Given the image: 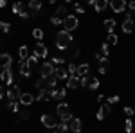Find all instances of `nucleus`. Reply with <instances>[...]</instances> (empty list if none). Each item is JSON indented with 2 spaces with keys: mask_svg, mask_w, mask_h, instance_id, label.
Returning a JSON list of instances; mask_svg holds the SVG:
<instances>
[{
  "mask_svg": "<svg viewBox=\"0 0 135 133\" xmlns=\"http://www.w3.org/2000/svg\"><path fill=\"white\" fill-rule=\"evenodd\" d=\"M72 34L69 31H60L58 34H56V47L60 49V51H65V49H69L70 45H72Z\"/></svg>",
  "mask_w": 135,
  "mask_h": 133,
  "instance_id": "nucleus-1",
  "label": "nucleus"
},
{
  "mask_svg": "<svg viewBox=\"0 0 135 133\" xmlns=\"http://www.w3.org/2000/svg\"><path fill=\"white\" fill-rule=\"evenodd\" d=\"M56 115L61 119V122H70L74 117H72V112H70V106L67 102H60L58 108H56Z\"/></svg>",
  "mask_w": 135,
  "mask_h": 133,
  "instance_id": "nucleus-2",
  "label": "nucleus"
},
{
  "mask_svg": "<svg viewBox=\"0 0 135 133\" xmlns=\"http://www.w3.org/2000/svg\"><path fill=\"white\" fill-rule=\"evenodd\" d=\"M78 25H79V20H78V16H74V14H69L67 18H63V29L65 31H74V29H78Z\"/></svg>",
  "mask_w": 135,
  "mask_h": 133,
  "instance_id": "nucleus-3",
  "label": "nucleus"
},
{
  "mask_svg": "<svg viewBox=\"0 0 135 133\" xmlns=\"http://www.w3.org/2000/svg\"><path fill=\"white\" fill-rule=\"evenodd\" d=\"M54 70H56V65L52 61H45L42 67H40V77H45V79H47V77L54 76Z\"/></svg>",
  "mask_w": 135,
  "mask_h": 133,
  "instance_id": "nucleus-4",
  "label": "nucleus"
},
{
  "mask_svg": "<svg viewBox=\"0 0 135 133\" xmlns=\"http://www.w3.org/2000/svg\"><path fill=\"white\" fill-rule=\"evenodd\" d=\"M13 13H15V14H20V18H23V20L31 18V13L25 9V6H23L22 2H15V4H13Z\"/></svg>",
  "mask_w": 135,
  "mask_h": 133,
  "instance_id": "nucleus-5",
  "label": "nucleus"
},
{
  "mask_svg": "<svg viewBox=\"0 0 135 133\" xmlns=\"http://www.w3.org/2000/svg\"><path fill=\"white\" fill-rule=\"evenodd\" d=\"M110 7L114 13H126V7H128V2L126 0H110Z\"/></svg>",
  "mask_w": 135,
  "mask_h": 133,
  "instance_id": "nucleus-6",
  "label": "nucleus"
},
{
  "mask_svg": "<svg viewBox=\"0 0 135 133\" xmlns=\"http://www.w3.org/2000/svg\"><path fill=\"white\" fill-rule=\"evenodd\" d=\"M0 81L6 83V85H13V81H15V76H13L11 67H7V68H0Z\"/></svg>",
  "mask_w": 135,
  "mask_h": 133,
  "instance_id": "nucleus-7",
  "label": "nucleus"
},
{
  "mask_svg": "<svg viewBox=\"0 0 135 133\" xmlns=\"http://www.w3.org/2000/svg\"><path fill=\"white\" fill-rule=\"evenodd\" d=\"M42 124L47 128V130H56V128H58L56 117H52V115H49V113H43L42 115Z\"/></svg>",
  "mask_w": 135,
  "mask_h": 133,
  "instance_id": "nucleus-8",
  "label": "nucleus"
},
{
  "mask_svg": "<svg viewBox=\"0 0 135 133\" xmlns=\"http://www.w3.org/2000/svg\"><path fill=\"white\" fill-rule=\"evenodd\" d=\"M20 86L18 85H11V88L7 90V93H6V97L9 99V101H16V99H20Z\"/></svg>",
  "mask_w": 135,
  "mask_h": 133,
  "instance_id": "nucleus-9",
  "label": "nucleus"
},
{
  "mask_svg": "<svg viewBox=\"0 0 135 133\" xmlns=\"http://www.w3.org/2000/svg\"><path fill=\"white\" fill-rule=\"evenodd\" d=\"M34 54H36L38 58H47V54H49L47 45H45V43H42V41H38V43L34 45Z\"/></svg>",
  "mask_w": 135,
  "mask_h": 133,
  "instance_id": "nucleus-10",
  "label": "nucleus"
},
{
  "mask_svg": "<svg viewBox=\"0 0 135 133\" xmlns=\"http://www.w3.org/2000/svg\"><path fill=\"white\" fill-rule=\"evenodd\" d=\"M78 86H81V77H79L78 74H74V76H69V79H67V88H70V90H76Z\"/></svg>",
  "mask_w": 135,
  "mask_h": 133,
  "instance_id": "nucleus-11",
  "label": "nucleus"
},
{
  "mask_svg": "<svg viewBox=\"0 0 135 133\" xmlns=\"http://www.w3.org/2000/svg\"><path fill=\"white\" fill-rule=\"evenodd\" d=\"M18 102H20L22 106H31L32 102H34V95H32V93H29V92H23L20 95Z\"/></svg>",
  "mask_w": 135,
  "mask_h": 133,
  "instance_id": "nucleus-12",
  "label": "nucleus"
},
{
  "mask_svg": "<svg viewBox=\"0 0 135 133\" xmlns=\"http://www.w3.org/2000/svg\"><path fill=\"white\" fill-rule=\"evenodd\" d=\"M110 112H112V106H110L108 102H106V104L103 102V104L99 106V110H97V115H95V117H97L99 121H103V119H104V117H106Z\"/></svg>",
  "mask_w": 135,
  "mask_h": 133,
  "instance_id": "nucleus-13",
  "label": "nucleus"
},
{
  "mask_svg": "<svg viewBox=\"0 0 135 133\" xmlns=\"http://www.w3.org/2000/svg\"><path fill=\"white\" fill-rule=\"evenodd\" d=\"M54 76L61 81V79H69V70H67V67H63V65H60V67H56V70H54Z\"/></svg>",
  "mask_w": 135,
  "mask_h": 133,
  "instance_id": "nucleus-14",
  "label": "nucleus"
},
{
  "mask_svg": "<svg viewBox=\"0 0 135 133\" xmlns=\"http://www.w3.org/2000/svg\"><path fill=\"white\" fill-rule=\"evenodd\" d=\"M69 128H70V131H74V133H81V130H83V122H81V119L74 117L72 121H70V124H69Z\"/></svg>",
  "mask_w": 135,
  "mask_h": 133,
  "instance_id": "nucleus-15",
  "label": "nucleus"
},
{
  "mask_svg": "<svg viewBox=\"0 0 135 133\" xmlns=\"http://www.w3.org/2000/svg\"><path fill=\"white\" fill-rule=\"evenodd\" d=\"M11 63H13L11 54L9 52H2V54H0V67H2V68H7V67H11Z\"/></svg>",
  "mask_w": 135,
  "mask_h": 133,
  "instance_id": "nucleus-16",
  "label": "nucleus"
},
{
  "mask_svg": "<svg viewBox=\"0 0 135 133\" xmlns=\"http://www.w3.org/2000/svg\"><path fill=\"white\" fill-rule=\"evenodd\" d=\"M51 97L52 99H58V101H63L65 97H67V90L61 88V90H58V88H51Z\"/></svg>",
  "mask_w": 135,
  "mask_h": 133,
  "instance_id": "nucleus-17",
  "label": "nucleus"
},
{
  "mask_svg": "<svg viewBox=\"0 0 135 133\" xmlns=\"http://www.w3.org/2000/svg\"><path fill=\"white\" fill-rule=\"evenodd\" d=\"M133 29H135V20L133 18H126V20L123 22V31H124L126 34H130Z\"/></svg>",
  "mask_w": 135,
  "mask_h": 133,
  "instance_id": "nucleus-18",
  "label": "nucleus"
},
{
  "mask_svg": "<svg viewBox=\"0 0 135 133\" xmlns=\"http://www.w3.org/2000/svg\"><path fill=\"white\" fill-rule=\"evenodd\" d=\"M29 11H31L32 14L34 13H38V11H42V0H29Z\"/></svg>",
  "mask_w": 135,
  "mask_h": 133,
  "instance_id": "nucleus-19",
  "label": "nucleus"
},
{
  "mask_svg": "<svg viewBox=\"0 0 135 133\" xmlns=\"http://www.w3.org/2000/svg\"><path fill=\"white\" fill-rule=\"evenodd\" d=\"M106 6H110L108 0H95V2H94V9L97 11V13L104 11V9H106Z\"/></svg>",
  "mask_w": 135,
  "mask_h": 133,
  "instance_id": "nucleus-20",
  "label": "nucleus"
},
{
  "mask_svg": "<svg viewBox=\"0 0 135 133\" xmlns=\"http://www.w3.org/2000/svg\"><path fill=\"white\" fill-rule=\"evenodd\" d=\"M88 70H90V65H88V63H81V65H78V76H79V77L88 76Z\"/></svg>",
  "mask_w": 135,
  "mask_h": 133,
  "instance_id": "nucleus-21",
  "label": "nucleus"
},
{
  "mask_svg": "<svg viewBox=\"0 0 135 133\" xmlns=\"http://www.w3.org/2000/svg\"><path fill=\"white\" fill-rule=\"evenodd\" d=\"M38 101H49L51 99V88H43L40 90V95H36Z\"/></svg>",
  "mask_w": 135,
  "mask_h": 133,
  "instance_id": "nucleus-22",
  "label": "nucleus"
},
{
  "mask_svg": "<svg viewBox=\"0 0 135 133\" xmlns=\"http://www.w3.org/2000/svg\"><path fill=\"white\" fill-rule=\"evenodd\" d=\"M103 23H104V29H106L108 32H114L115 25H117V22H115L114 18H106V20H104Z\"/></svg>",
  "mask_w": 135,
  "mask_h": 133,
  "instance_id": "nucleus-23",
  "label": "nucleus"
},
{
  "mask_svg": "<svg viewBox=\"0 0 135 133\" xmlns=\"http://www.w3.org/2000/svg\"><path fill=\"white\" fill-rule=\"evenodd\" d=\"M54 16H58V18H67V16H69V14H67V7H65V6H60V7H58V9H56V13H54Z\"/></svg>",
  "mask_w": 135,
  "mask_h": 133,
  "instance_id": "nucleus-24",
  "label": "nucleus"
},
{
  "mask_svg": "<svg viewBox=\"0 0 135 133\" xmlns=\"http://www.w3.org/2000/svg\"><path fill=\"white\" fill-rule=\"evenodd\" d=\"M117 41H119L117 34H115V32H108V36H106V43H108V45H117Z\"/></svg>",
  "mask_w": 135,
  "mask_h": 133,
  "instance_id": "nucleus-25",
  "label": "nucleus"
},
{
  "mask_svg": "<svg viewBox=\"0 0 135 133\" xmlns=\"http://www.w3.org/2000/svg\"><path fill=\"white\" fill-rule=\"evenodd\" d=\"M18 56H20V60H27V58H29V49H27L25 45H22L20 51H18Z\"/></svg>",
  "mask_w": 135,
  "mask_h": 133,
  "instance_id": "nucleus-26",
  "label": "nucleus"
},
{
  "mask_svg": "<svg viewBox=\"0 0 135 133\" xmlns=\"http://www.w3.org/2000/svg\"><path fill=\"white\" fill-rule=\"evenodd\" d=\"M58 77L56 76H51V77H47V88H56V85H58Z\"/></svg>",
  "mask_w": 135,
  "mask_h": 133,
  "instance_id": "nucleus-27",
  "label": "nucleus"
},
{
  "mask_svg": "<svg viewBox=\"0 0 135 133\" xmlns=\"http://www.w3.org/2000/svg\"><path fill=\"white\" fill-rule=\"evenodd\" d=\"M38 60H40V58H38L36 54H31V56L27 58V67H29V68H32V67L38 63Z\"/></svg>",
  "mask_w": 135,
  "mask_h": 133,
  "instance_id": "nucleus-28",
  "label": "nucleus"
},
{
  "mask_svg": "<svg viewBox=\"0 0 135 133\" xmlns=\"http://www.w3.org/2000/svg\"><path fill=\"white\" fill-rule=\"evenodd\" d=\"M34 85H36V88H38V90H43V88H47V79H45V77H40Z\"/></svg>",
  "mask_w": 135,
  "mask_h": 133,
  "instance_id": "nucleus-29",
  "label": "nucleus"
},
{
  "mask_svg": "<svg viewBox=\"0 0 135 133\" xmlns=\"http://www.w3.org/2000/svg\"><path fill=\"white\" fill-rule=\"evenodd\" d=\"M124 130H126V133H132V131H133V121H132L130 117L124 121Z\"/></svg>",
  "mask_w": 135,
  "mask_h": 133,
  "instance_id": "nucleus-30",
  "label": "nucleus"
},
{
  "mask_svg": "<svg viewBox=\"0 0 135 133\" xmlns=\"http://www.w3.org/2000/svg\"><path fill=\"white\" fill-rule=\"evenodd\" d=\"M18 108H20V102H16V101H9V104H7V110H11V112H20Z\"/></svg>",
  "mask_w": 135,
  "mask_h": 133,
  "instance_id": "nucleus-31",
  "label": "nucleus"
},
{
  "mask_svg": "<svg viewBox=\"0 0 135 133\" xmlns=\"http://www.w3.org/2000/svg\"><path fill=\"white\" fill-rule=\"evenodd\" d=\"M101 54H103V56H106V58H108V54H110V45H108L106 41H103V43H101Z\"/></svg>",
  "mask_w": 135,
  "mask_h": 133,
  "instance_id": "nucleus-32",
  "label": "nucleus"
},
{
  "mask_svg": "<svg viewBox=\"0 0 135 133\" xmlns=\"http://www.w3.org/2000/svg\"><path fill=\"white\" fill-rule=\"evenodd\" d=\"M20 76L22 77H31V68L29 67H20Z\"/></svg>",
  "mask_w": 135,
  "mask_h": 133,
  "instance_id": "nucleus-33",
  "label": "nucleus"
},
{
  "mask_svg": "<svg viewBox=\"0 0 135 133\" xmlns=\"http://www.w3.org/2000/svg\"><path fill=\"white\" fill-rule=\"evenodd\" d=\"M32 38H36L38 41H42V38H43V31H42V29H32Z\"/></svg>",
  "mask_w": 135,
  "mask_h": 133,
  "instance_id": "nucleus-34",
  "label": "nucleus"
},
{
  "mask_svg": "<svg viewBox=\"0 0 135 133\" xmlns=\"http://www.w3.org/2000/svg\"><path fill=\"white\" fill-rule=\"evenodd\" d=\"M67 70H69V74H70V76L78 74V65H76V63H69V65H67Z\"/></svg>",
  "mask_w": 135,
  "mask_h": 133,
  "instance_id": "nucleus-35",
  "label": "nucleus"
},
{
  "mask_svg": "<svg viewBox=\"0 0 135 133\" xmlns=\"http://www.w3.org/2000/svg\"><path fill=\"white\" fill-rule=\"evenodd\" d=\"M88 88H90V90H97V88H99V79H97V77H92V79H90V85H88Z\"/></svg>",
  "mask_w": 135,
  "mask_h": 133,
  "instance_id": "nucleus-36",
  "label": "nucleus"
},
{
  "mask_svg": "<svg viewBox=\"0 0 135 133\" xmlns=\"http://www.w3.org/2000/svg\"><path fill=\"white\" fill-rule=\"evenodd\" d=\"M56 130H58V133H67L70 128H69V124H67V122H61V124H58Z\"/></svg>",
  "mask_w": 135,
  "mask_h": 133,
  "instance_id": "nucleus-37",
  "label": "nucleus"
},
{
  "mask_svg": "<svg viewBox=\"0 0 135 133\" xmlns=\"http://www.w3.org/2000/svg\"><path fill=\"white\" fill-rule=\"evenodd\" d=\"M0 29H2V32L7 34V32L11 31V23H9V22H0Z\"/></svg>",
  "mask_w": 135,
  "mask_h": 133,
  "instance_id": "nucleus-38",
  "label": "nucleus"
},
{
  "mask_svg": "<svg viewBox=\"0 0 135 133\" xmlns=\"http://www.w3.org/2000/svg\"><path fill=\"white\" fill-rule=\"evenodd\" d=\"M52 63H54V65H58V67H60V65H63V63H65V58H63V56H60V54H58V56H54V58H52Z\"/></svg>",
  "mask_w": 135,
  "mask_h": 133,
  "instance_id": "nucleus-39",
  "label": "nucleus"
},
{
  "mask_svg": "<svg viewBox=\"0 0 135 133\" xmlns=\"http://www.w3.org/2000/svg\"><path fill=\"white\" fill-rule=\"evenodd\" d=\"M106 102L112 106V104H115V102H119V95H110L108 99H106Z\"/></svg>",
  "mask_w": 135,
  "mask_h": 133,
  "instance_id": "nucleus-40",
  "label": "nucleus"
},
{
  "mask_svg": "<svg viewBox=\"0 0 135 133\" xmlns=\"http://www.w3.org/2000/svg\"><path fill=\"white\" fill-rule=\"evenodd\" d=\"M51 23L52 25H63V20L58 18V16H51Z\"/></svg>",
  "mask_w": 135,
  "mask_h": 133,
  "instance_id": "nucleus-41",
  "label": "nucleus"
},
{
  "mask_svg": "<svg viewBox=\"0 0 135 133\" xmlns=\"http://www.w3.org/2000/svg\"><path fill=\"white\" fill-rule=\"evenodd\" d=\"M72 9L76 11V13H79V14H83V13H85V9H83V6H81V4H74Z\"/></svg>",
  "mask_w": 135,
  "mask_h": 133,
  "instance_id": "nucleus-42",
  "label": "nucleus"
},
{
  "mask_svg": "<svg viewBox=\"0 0 135 133\" xmlns=\"http://www.w3.org/2000/svg\"><path fill=\"white\" fill-rule=\"evenodd\" d=\"M106 70H108V65H103V63H99V67H97V72H99V74H106Z\"/></svg>",
  "mask_w": 135,
  "mask_h": 133,
  "instance_id": "nucleus-43",
  "label": "nucleus"
},
{
  "mask_svg": "<svg viewBox=\"0 0 135 133\" xmlns=\"http://www.w3.org/2000/svg\"><path fill=\"white\" fill-rule=\"evenodd\" d=\"M29 117H31L29 110H22V112H20V119H23V121H25V119H29Z\"/></svg>",
  "mask_w": 135,
  "mask_h": 133,
  "instance_id": "nucleus-44",
  "label": "nucleus"
},
{
  "mask_svg": "<svg viewBox=\"0 0 135 133\" xmlns=\"http://www.w3.org/2000/svg\"><path fill=\"white\" fill-rule=\"evenodd\" d=\"M124 113H126V117H132V115L135 113V110L132 108V106H126V108H124Z\"/></svg>",
  "mask_w": 135,
  "mask_h": 133,
  "instance_id": "nucleus-45",
  "label": "nucleus"
},
{
  "mask_svg": "<svg viewBox=\"0 0 135 133\" xmlns=\"http://www.w3.org/2000/svg\"><path fill=\"white\" fill-rule=\"evenodd\" d=\"M88 85H90V77L88 76H83L81 77V86H88Z\"/></svg>",
  "mask_w": 135,
  "mask_h": 133,
  "instance_id": "nucleus-46",
  "label": "nucleus"
},
{
  "mask_svg": "<svg viewBox=\"0 0 135 133\" xmlns=\"http://www.w3.org/2000/svg\"><path fill=\"white\" fill-rule=\"evenodd\" d=\"M6 90H4V86H2V85H0V101H2V99H4V97H6Z\"/></svg>",
  "mask_w": 135,
  "mask_h": 133,
  "instance_id": "nucleus-47",
  "label": "nucleus"
},
{
  "mask_svg": "<svg viewBox=\"0 0 135 133\" xmlns=\"http://www.w3.org/2000/svg\"><path fill=\"white\" fill-rule=\"evenodd\" d=\"M128 7H130V9L135 13V0H130V2H128Z\"/></svg>",
  "mask_w": 135,
  "mask_h": 133,
  "instance_id": "nucleus-48",
  "label": "nucleus"
},
{
  "mask_svg": "<svg viewBox=\"0 0 135 133\" xmlns=\"http://www.w3.org/2000/svg\"><path fill=\"white\" fill-rule=\"evenodd\" d=\"M97 101L103 104V102H104V93H99V95H97Z\"/></svg>",
  "mask_w": 135,
  "mask_h": 133,
  "instance_id": "nucleus-49",
  "label": "nucleus"
},
{
  "mask_svg": "<svg viewBox=\"0 0 135 133\" xmlns=\"http://www.w3.org/2000/svg\"><path fill=\"white\" fill-rule=\"evenodd\" d=\"M101 58H103V54H101V52H95V60H97V61H99V60H101Z\"/></svg>",
  "mask_w": 135,
  "mask_h": 133,
  "instance_id": "nucleus-50",
  "label": "nucleus"
},
{
  "mask_svg": "<svg viewBox=\"0 0 135 133\" xmlns=\"http://www.w3.org/2000/svg\"><path fill=\"white\" fill-rule=\"evenodd\" d=\"M6 4H7V0H0V7H6Z\"/></svg>",
  "mask_w": 135,
  "mask_h": 133,
  "instance_id": "nucleus-51",
  "label": "nucleus"
},
{
  "mask_svg": "<svg viewBox=\"0 0 135 133\" xmlns=\"http://www.w3.org/2000/svg\"><path fill=\"white\" fill-rule=\"evenodd\" d=\"M47 133H58V130H49Z\"/></svg>",
  "mask_w": 135,
  "mask_h": 133,
  "instance_id": "nucleus-52",
  "label": "nucleus"
},
{
  "mask_svg": "<svg viewBox=\"0 0 135 133\" xmlns=\"http://www.w3.org/2000/svg\"><path fill=\"white\" fill-rule=\"evenodd\" d=\"M94 2H95V0H88V4H90V6H94Z\"/></svg>",
  "mask_w": 135,
  "mask_h": 133,
  "instance_id": "nucleus-53",
  "label": "nucleus"
},
{
  "mask_svg": "<svg viewBox=\"0 0 135 133\" xmlns=\"http://www.w3.org/2000/svg\"><path fill=\"white\" fill-rule=\"evenodd\" d=\"M54 2H56V0H49V4H54Z\"/></svg>",
  "mask_w": 135,
  "mask_h": 133,
  "instance_id": "nucleus-54",
  "label": "nucleus"
},
{
  "mask_svg": "<svg viewBox=\"0 0 135 133\" xmlns=\"http://www.w3.org/2000/svg\"><path fill=\"white\" fill-rule=\"evenodd\" d=\"M67 2H72V0H67Z\"/></svg>",
  "mask_w": 135,
  "mask_h": 133,
  "instance_id": "nucleus-55",
  "label": "nucleus"
},
{
  "mask_svg": "<svg viewBox=\"0 0 135 133\" xmlns=\"http://www.w3.org/2000/svg\"><path fill=\"white\" fill-rule=\"evenodd\" d=\"M0 32H2V29H0Z\"/></svg>",
  "mask_w": 135,
  "mask_h": 133,
  "instance_id": "nucleus-56",
  "label": "nucleus"
},
{
  "mask_svg": "<svg viewBox=\"0 0 135 133\" xmlns=\"http://www.w3.org/2000/svg\"><path fill=\"white\" fill-rule=\"evenodd\" d=\"M126 2H128V0H126Z\"/></svg>",
  "mask_w": 135,
  "mask_h": 133,
  "instance_id": "nucleus-57",
  "label": "nucleus"
}]
</instances>
